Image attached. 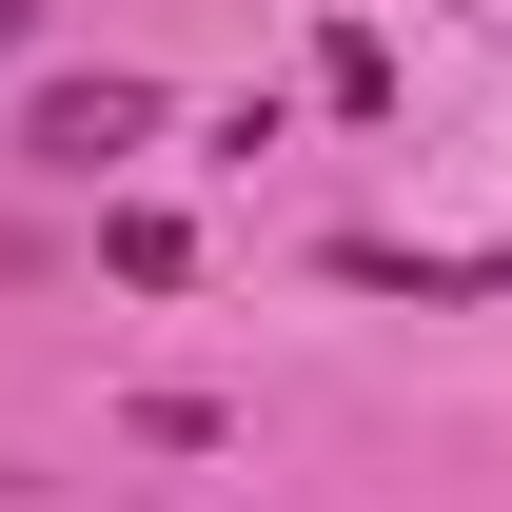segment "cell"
Wrapping results in <instances>:
<instances>
[{
  "label": "cell",
  "instance_id": "7a4b0ae2",
  "mask_svg": "<svg viewBox=\"0 0 512 512\" xmlns=\"http://www.w3.org/2000/svg\"><path fill=\"white\" fill-rule=\"evenodd\" d=\"M493 276H512V237H493V256H453V276H434V296H493Z\"/></svg>",
  "mask_w": 512,
  "mask_h": 512
},
{
  "label": "cell",
  "instance_id": "3957f363",
  "mask_svg": "<svg viewBox=\"0 0 512 512\" xmlns=\"http://www.w3.org/2000/svg\"><path fill=\"white\" fill-rule=\"evenodd\" d=\"M20 40H40V0H0V60H20Z\"/></svg>",
  "mask_w": 512,
  "mask_h": 512
},
{
  "label": "cell",
  "instance_id": "6da1fadb",
  "mask_svg": "<svg viewBox=\"0 0 512 512\" xmlns=\"http://www.w3.org/2000/svg\"><path fill=\"white\" fill-rule=\"evenodd\" d=\"M138 138H158V79H40V99H20V158H60V178L138 158Z\"/></svg>",
  "mask_w": 512,
  "mask_h": 512
}]
</instances>
